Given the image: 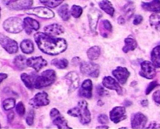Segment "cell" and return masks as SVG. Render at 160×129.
<instances>
[{
  "label": "cell",
  "mask_w": 160,
  "mask_h": 129,
  "mask_svg": "<svg viewBox=\"0 0 160 129\" xmlns=\"http://www.w3.org/2000/svg\"><path fill=\"white\" fill-rule=\"evenodd\" d=\"M34 38L38 48L46 54L55 56L67 49V43L64 39L57 38L42 32L35 34Z\"/></svg>",
  "instance_id": "1"
},
{
  "label": "cell",
  "mask_w": 160,
  "mask_h": 129,
  "mask_svg": "<svg viewBox=\"0 0 160 129\" xmlns=\"http://www.w3.org/2000/svg\"><path fill=\"white\" fill-rule=\"evenodd\" d=\"M67 113L70 116L78 117L80 123L83 125H87L91 122V113L85 100L79 101L77 106L68 110Z\"/></svg>",
  "instance_id": "2"
},
{
  "label": "cell",
  "mask_w": 160,
  "mask_h": 129,
  "mask_svg": "<svg viewBox=\"0 0 160 129\" xmlns=\"http://www.w3.org/2000/svg\"><path fill=\"white\" fill-rule=\"evenodd\" d=\"M56 73L51 69L45 70L41 75L36 78L34 83V86L36 89H42L52 84L56 81Z\"/></svg>",
  "instance_id": "3"
},
{
  "label": "cell",
  "mask_w": 160,
  "mask_h": 129,
  "mask_svg": "<svg viewBox=\"0 0 160 129\" xmlns=\"http://www.w3.org/2000/svg\"><path fill=\"white\" fill-rule=\"evenodd\" d=\"M3 26L6 31L11 34H18L24 29L23 21L18 17L9 18L5 20Z\"/></svg>",
  "instance_id": "4"
},
{
  "label": "cell",
  "mask_w": 160,
  "mask_h": 129,
  "mask_svg": "<svg viewBox=\"0 0 160 129\" xmlns=\"http://www.w3.org/2000/svg\"><path fill=\"white\" fill-rule=\"evenodd\" d=\"M80 71L86 76L97 78L100 75V67L98 64L92 62H83L80 64Z\"/></svg>",
  "instance_id": "5"
},
{
  "label": "cell",
  "mask_w": 160,
  "mask_h": 129,
  "mask_svg": "<svg viewBox=\"0 0 160 129\" xmlns=\"http://www.w3.org/2000/svg\"><path fill=\"white\" fill-rule=\"evenodd\" d=\"M2 3L9 9L20 11L30 8L33 0H2Z\"/></svg>",
  "instance_id": "6"
},
{
  "label": "cell",
  "mask_w": 160,
  "mask_h": 129,
  "mask_svg": "<svg viewBox=\"0 0 160 129\" xmlns=\"http://www.w3.org/2000/svg\"><path fill=\"white\" fill-rule=\"evenodd\" d=\"M25 13L44 19H51L55 16V13L50 9L45 7H37L25 9Z\"/></svg>",
  "instance_id": "7"
},
{
  "label": "cell",
  "mask_w": 160,
  "mask_h": 129,
  "mask_svg": "<svg viewBox=\"0 0 160 129\" xmlns=\"http://www.w3.org/2000/svg\"><path fill=\"white\" fill-rule=\"evenodd\" d=\"M141 69L139 74L147 79H153L156 75V68L151 62L145 60L141 64Z\"/></svg>",
  "instance_id": "8"
},
{
  "label": "cell",
  "mask_w": 160,
  "mask_h": 129,
  "mask_svg": "<svg viewBox=\"0 0 160 129\" xmlns=\"http://www.w3.org/2000/svg\"><path fill=\"white\" fill-rule=\"evenodd\" d=\"M0 45L9 54H15L18 51L17 43L1 33H0Z\"/></svg>",
  "instance_id": "9"
},
{
  "label": "cell",
  "mask_w": 160,
  "mask_h": 129,
  "mask_svg": "<svg viewBox=\"0 0 160 129\" xmlns=\"http://www.w3.org/2000/svg\"><path fill=\"white\" fill-rule=\"evenodd\" d=\"M148 121V117L141 112H137L131 115V122L132 129H143Z\"/></svg>",
  "instance_id": "10"
},
{
  "label": "cell",
  "mask_w": 160,
  "mask_h": 129,
  "mask_svg": "<svg viewBox=\"0 0 160 129\" xmlns=\"http://www.w3.org/2000/svg\"><path fill=\"white\" fill-rule=\"evenodd\" d=\"M126 110L124 106H116L110 112V119L113 123L117 124L127 118Z\"/></svg>",
  "instance_id": "11"
},
{
  "label": "cell",
  "mask_w": 160,
  "mask_h": 129,
  "mask_svg": "<svg viewBox=\"0 0 160 129\" xmlns=\"http://www.w3.org/2000/svg\"><path fill=\"white\" fill-rule=\"evenodd\" d=\"M48 94L45 92H38L29 100V104L34 108L47 106L50 103Z\"/></svg>",
  "instance_id": "12"
},
{
  "label": "cell",
  "mask_w": 160,
  "mask_h": 129,
  "mask_svg": "<svg viewBox=\"0 0 160 129\" xmlns=\"http://www.w3.org/2000/svg\"><path fill=\"white\" fill-rule=\"evenodd\" d=\"M102 84L103 86L107 89L116 91L118 95H121L123 94V91L122 87L112 77L110 76L104 77L102 79Z\"/></svg>",
  "instance_id": "13"
},
{
  "label": "cell",
  "mask_w": 160,
  "mask_h": 129,
  "mask_svg": "<svg viewBox=\"0 0 160 129\" xmlns=\"http://www.w3.org/2000/svg\"><path fill=\"white\" fill-rule=\"evenodd\" d=\"M112 75L121 85H124L130 76V72L125 67L118 66L112 71Z\"/></svg>",
  "instance_id": "14"
},
{
  "label": "cell",
  "mask_w": 160,
  "mask_h": 129,
  "mask_svg": "<svg viewBox=\"0 0 160 129\" xmlns=\"http://www.w3.org/2000/svg\"><path fill=\"white\" fill-rule=\"evenodd\" d=\"M47 64V61L41 56L31 57L27 59V66L33 68L37 72H38Z\"/></svg>",
  "instance_id": "15"
},
{
  "label": "cell",
  "mask_w": 160,
  "mask_h": 129,
  "mask_svg": "<svg viewBox=\"0 0 160 129\" xmlns=\"http://www.w3.org/2000/svg\"><path fill=\"white\" fill-rule=\"evenodd\" d=\"M92 81L90 79H86L82 84L78 91V95L81 97L91 99L92 97Z\"/></svg>",
  "instance_id": "16"
},
{
  "label": "cell",
  "mask_w": 160,
  "mask_h": 129,
  "mask_svg": "<svg viewBox=\"0 0 160 129\" xmlns=\"http://www.w3.org/2000/svg\"><path fill=\"white\" fill-rule=\"evenodd\" d=\"M64 78L68 81L69 85V92L70 93L75 91L79 86V75L75 71H71L66 75Z\"/></svg>",
  "instance_id": "17"
},
{
  "label": "cell",
  "mask_w": 160,
  "mask_h": 129,
  "mask_svg": "<svg viewBox=\"0 0 160 129\" xmlns=\"http://www.w3.org/2000/svg\"><path fill=\"white\" fill-rule=\"evenodd\" d=\"M24 29L28 35H30L33 30L38 31L40 28V24L37 20L32 18L26 17L23 20Z\"/></svg>",
  "instance_id": "18"
},
{
  "label": "cell",
  "mask_w": 160,
  "mask_h": 129,
  "mask_svg": "<svg viewBox=\"0 0 160 129\" xmlns=\"http://www.w3.org/2000/svg\"><path fill=\"white\" fill-rule=\"evenodd\" d=\"M101 16V13L97 9H92L89 12L88 14L89 26L90 29L92 33L96 32L98 20Z\"/></svg>",
  "instance_id": "19"
},
{
  "label": "cell",
  "mask_w": 160,
  "mask_h": 129,
  "mask_svg": "<svg viewBox=\"0 0 160 129\" xmlns=\"http://www.w3.org/2000/svg\"><path fill=\"white\" fill-rule=\"evenodd\" d=\"M45 34L51 36H59L64 33V28L61 25L54 23L48 25L44 27Z\"/></svg>",
  "instance_id": "20"
},
{
  "label": "cell",
  "mask_w": 160,
  "mask_h": 129,
  "mask_svg": "<svg viewBox=\"0 0 160 129\" xmlns=\"http://www.w3.org/2000/svg\"><path fill=\"white\" fill-rule=\"evenodd\" d=\"M142 7L144 10L158 13L160 11V1L153 0L150 2H142Z\"/></svg>",
  "instance_id": "21"
},
{
  "label": "cell",
  "mask_w": 160,
  "mask_h": 129,
  "mask_svg": "<svg viewBox=\"0 0 160 129\" xmlns=\"http://www.w3.org/2000/svg\"><path fill=\"white\" fill-rule=\"evenodd\" d=\"M124 46L122 48L123 53L127 54L129 51H133L138 47V44L134 39L128 37L124 39Z\"/></svg>",
  "instance_id": "22"
},
{
  "label": "cell",
  "mask_w": 160,
  "mask_h": 129,
  "mask_svg": "<svg viewBox=\"0 0 160 129\" xmlns=\"http://www.w3.org/2000/svg\"><path fill=\"white\" fill-rule=\"evenodd\" d=\"M151 59L152 63L155 68L160 67V46H156L152 49L151 52Z\"/></svg>",
  "instance_id": "23"
},
{
  "label": "cell",
  "mask_w": 160,
  "mask_h": 129,
  "mask_svg": "<svg viewBox=\"0 0 160 129\" xmlns=\"http://www.w3.org/2000/svg\"><path fill=\"white\" fill-rule=\"evenodd\" d=\"M21 50L25 54H30L33 52L34 46L33 43L29 39H24L20 44Z\"/></svg>",
  "instance_id": "24"
},
{
  "label": "cell",
  "mask_w": 160,
  "mask_h": 129,
  "mask_svg": "<svg viewBox=\"0 0 160 129\" xmlns=\"http://www.w3.org/2000/svg\"><path fill=\"white\" fill-rule=\"evenodd\" d=\"M99 5L102 10L110 16H113L114 13V8L109 0H102L99 2Z\"/></svg>",
  "instance_id": "25"
},
{
  "label": "cell",
  "mask_w": 160,
  "mask_h": 129,
  "mask_svg": "<svg viewBox=\"0 0 160 129\" xmlns=\"http://www.w3.org/2000/svg\"><path fill=\"white\" fill-rule=\"evenodd\" d=\"M57 12L59 16L64 21H67L70 18V12L68 4H63L58 8Z\"/></svg>",
  "instance_id": "26"
},
{
  "label": "cell",
  "mask_w": 160,
  "mask_h": 129,
  "mask_svg": "<svg viewBox=\"0 0 160 129\" xmlns=\"http://www.w3.org/2000/svg\"><path fill=\"white\" fill-rule=\"evenodd\" d=\"M87 54L88 58L90 60H97L100 57L101 54V49L98 46H93L88 49Z\"/></svg>",
  "instance_id": "27"
},
{
  "label": "cell",
  "mask_w": 160,
  "mask_h": 129,
  "mask_svg": "<svg viewBox=\"0 0 160 129\" xmlns=\"http://www.w3.org/2000/svg\"><path fill=\"white\" fill-rule=\"evenodd\" d=\"M14 64L15 67L19 70H24L27 66V59L23 55H18L14 59Z\"/></svg>",
  "instance_id": "28"
},
{
  "label": "cell",
  "mask_w": 160,
  "mask_h": 129,
  "mask_svg": "<svg viewBox=\"0 0 160 129\" xmlns=\"http://www.w3.org/2000/svg\"><path fill=\"white\" fill-rule=\"evenodd\" d=\"M53 121V124L57 126L58 129H72L68 125V122L60 114L55 117Z\"/></svg>",
  "instance_id": "29"
},
{
  "label": "cell",
  "mask_w": 160,
  "mask_h": 129,
  "mask_svg": "<svg viewBox=\"0 0 160 129\" xmlns=\"http://www.w3.org/2000/svg\"><path fill=\"white\" fill-rule=\"evenodd\" d=\"M51 64L58 69H64L68 67L69 62L65 58H56L52 60Z\"/></svg>",
  "instance_id": "30"
},
{
  "label": "cell",
  "mask_w": 160,
  "mask_h": 129,
  "mask_svg": "<svg viewBox=\"0 0 160 129\" xmlns=\"http://www.w3.org/2000/svg\"><path fill=\"white\" fill-rule=\"evenodd\" d=\"M160 16L158 14H153L150 16V25L157 31H159L160 30Z\"/></svg>",
  "instance_id": "31"
},
{
  "label": "cell",
  "mask_w": 160,
  "mask_h": 129,
  "mask_svg": "<svg viewBox=\"0 0 160 129\" xmlns=\"http://www.w3.org/2000/svg\"><path fill=\"white\" fill-rule=\"evenodd\" d=\"M65 0H39L40 2L50 8H55L60 5Z\"/></svg>",
  "instance_id": "32"
},
{
  "label": "cell",
  "mask_w": 160,
  "mask_h": 129,
  "mask_svg": "<svg viewBox=\"0 0 160 129\" xmlns=\"http://www.w3.org/2000/svg\"><path fill=\"white\" fill-rule=\"evenodd\" d=\"M21 78L23 83L28 89H31L33 88V82L31 77L29 75L25 73H23L21 75Z\"/></svg>",
  "instance_id": "33"
},
{
  "label": "cell",
  "mask_w": 160,
  "mask_h": 129,
  "mask_svg": "<svg viewBox=\"0 0 160 129\" xmlns=\"http://www.w3.org/2000/svg\"><path fill=\"white\" fill-rule=\"evenodd\" d=\"M16 101L13 98H8L4 100L3 102V106L6 111H8L15 107Z\"/></svg>",
  "instance_id": "34"
},
{
  "label": "cell",
  "mask_w": 160,
  "mask_h": 129,
  "mask_svg": "<svg viewBox=\"0 0 160 129\" xmlns=\"http://www.w3.org/2000/svg\"><path fill=\"white\" fill-rule=\"evenodd\" d=\"M82 13V9L79 5H73L72 7L70 14L75 18H79Z\"/></svg>",
  "instance_id": "35"
},
{
  "label": "cell",
  "mask_w": 160,
  "mask_h": 129,
  "mask_svg": "<svg viewBox=\"0 0 160 129\" xmlns=\"http://www.w3.org/2000/svg\"><path fill=\"white\" fill-rule=\"evenodd\" d=\"M134 10V6H133V3H128L124 7V13L126 15V16H128L129 18H130V17L133 15Z\"/></svg>",
  "instance_id": "36"
},
{
  "label": "cell",
  "mask_w": 160,
  "mask_h": 129,
  "mask_svg": "<svg viewBox=\"0 0 160 129\" xmlns=\"http://www.w3.org/2000/svg\"><path fill=\"white\" fill-rule=\"evenodd\" d=\"M101 23H102V25H101L102 26L101 28H102V30L100 33H102L105 30L106 31V33L108 34V32L109 33L112 32V26L109 21L107 20H104L101 21Z\"/></svg>",
  "instance_id": "37"
},
{
  "label": "cell",
  "mask_w": 160,
  "mask_h": 129,
  "mask_svg": "<svg viewBox=\"0 0 160 129\" xmlns=\"http://www.w3.org/2000/svg\"><path fill=\"white\" fill-rule=\"evenodd\" d=\"M159 85L158 82L157 80H153L148 85L146 89L145 92L146 95H148L152 92V91L157 87Z\"/></svg>",
  "instance_id": "38"
},
{
  "label": "cell",
  "mask_w": 160,
  "mask_h": 129,
  "mask_svg": "<svg viewBox=\"0 0 160 129\" xmlns=\"http://www.w3.org/2000/svg\"><path fill=\"white\" fill-rule=\"evenodd\" d=\"M16 111L18 114L20 116H23L25 114V106L22 102H19L16 105Z\"/></svg>",
  "instance_id": "39"
},
{
  "label": "cell",
  "mask_w": 160,
  "mask_h": 129,
  "mask_svg": "<svg viewBox=\"0 0 160 129\" xmlns=\"http://www.w3.org/2000/svg\"><path fill=\"white\" fill-rule=\"evenodd\" d=\"M98 122L101 124H108L109 123V118L107 115L101 114L98 117Z\"/></svg>",
  "instance_id": "40"
},
{
  "label": "cell",
  "mask_w": 160,
  "mask_h": 129,
  "mask_svg": "<svg viewBox=\"0 0 160 129\" xmlns=\"http://www.w3.org/2000/svg\"><path fill=\"white\" fill-rule=\"evenodd\" d=\"M34 112L32 110L29 111L28 114L26 118V122L28 125L32 126L34 122Z\"/></svg>",
  "instance_id": "41"
},
{
  "label": "cell",
  "mask_w": 160,
  "mask_h": 129,
  "mask_svg": "<svg viewBox=\"0 0 160 129\" xmlns=\"http://www.w3.org/2000/svg\"><path fill=\"white\" fill-rule=\"evenodd\" d=\"M96 90L97 95L99 96L102 97L107 95V91H106L104 88L100 85H98L96 87Z\"/></svg>",
  "instance_id": "42"
},
{
  "label": "cell",
  "mask_w": 160,
  "mask_h": 129,
  "mask_svg": "<svg viewBox=\"0 0 160 129\" xmlns=\"http://www.w3.org/2000/svg\"><path fill=\"white\" fill-rule=\"evenodd\" d=\"M152 99L155 103L160 105V90H158L153 93V95H152Z\"/></svg>",
  "instance_id": "43"
},
{
  "label": "cell",
  "mask_w": 160,
  "mask_h": 129,
  "mask_svg": "<svg viewBox=\"0 0 160 129\" xmlns=\"http://www.w3.org/2000/svg\"><path fill=\"white\" fill-rule=\"evenodd\" d=\"M143 17L141 15H136L135 17H134V19L133 20V25H139V24H141L143 21Z\"/></svg>",
  "instance_id": "44"
},
{
  "label": "cell",
  "mask_w": 160,
  "mask_h": 129,
  "mask_svg": "<svg viewBox=\"0 0 160 129\" xmlns=\"http://www.w3.org/2000/svg\"><path fill=\"white\" fill-rule=\"evenodd\" d=\"M60 114V113L59 112V111L56 108H53V109L51 110L50 116L51 118H55V117Z\"/></svg>",
  "instance_id": "45"
},
{
  "label": "cell",
  "mask_w": 160,
  "mask_h": 129,
  "mask_svg": "<svg viewBox=\"0 0 160 129\" xmlns=\"http://www.w3.org/2000/svg\"><path fill=\"white\" fill-rule=\"evenodd\" d=\"M147 129H159L160 124L157 122L153 121L150 123Z\"/></svg>",
  "instance_id": "46"
},
{
  "label": "cell",
  "mask_w": 160,
  "mask_h": 129,
  "mask_svg": "<svg viewBox=\"0 0 160 129\" xmlns=\"http://www.w3.org/2000/svg\"><path fill=\"white\" fill-rule=\"evenodd\" d=\"M80 59L79 57H75L72 60V63L73 65H78L80 63Z\"/></svg>",
  "instance_id": "47"
},
{
  "label": "cell",
  "mask_w": 160,
  "mask_h": 129,
  "mask_svg": "<svg viewBox=\"0 0 160 129\" xmlns=\"http://www.w3.org/2000/svg\"><path fill=\"white\" fill-rule=\"evenodd\" d=\"M14 118V112L12 111L8 113V122H11L13 121Z\"/></svg>",
  "instance_id": "48"
},
{
  "label": "cell",
  "mask_w": 160,
  "mask_h": 129,
  "mask_svg": "<svg viewBox=\"0 0 160 129\" xmlns=\"http://www.w3.org/2000/svg\"><path fill=\"white\" fill-rule=\"evenodd\" d=\"M123 105L125 107H129L130 106L133 104V102H131L130 100H125L124 101H123Z\"/></svg>",
  "instance_id": "49"
},
{
  "label": "cell",
  "mask_w": 160,
  "mask_h": 129,
  "mask_svg": "<svg viewBox=\"0 0 160 129\" xmlns=\"http://www.w3.org/2000/svg\"><path fill=\"white\" fill-rule=\"evenodd\" d=\"M141 105L143 107H147L148 106L149 104V102L148 101V100H142L141 102Z\"/></svg>",
  "instance_id": "50"
},
{
  "label": "cell",
  "mask_w": 160,
  "mask_h": 129,
  "mask_svg": "<svg viewBox=\"0 0 160 129\" xmlns=\"http://www.w3.org/2000/svg\"><path fill=\"white\" fill-rule=\"evenodd\" d=\"M8 75L6 74L2 73H0V84L2 83V81L4 79H6L7 78Z\"/></svg>",
  "instance_id": "51"
},
{
  "label": "cell",
  "mask_w": 160,
  "mask_h": 129,
  "mask_svg": "<svg viewBox=\"0 0 160 129\" xmlns=\"http://www.w3.org/2000/svg\"><path fill=\"white\" fill-rule=\"evenodd\" d=\"M125 23V20L122 16H120L118 18V23L120 25H123Z\"/></svg>",
  "instance_id": "52"
},
{
  "label": "cell",
  "mask_w": 160,
  "mask_h": 129,
  "mask_svg": "<svg viewBox=\"0 0 160 129\" xmlns=\"http://www.w3.org/2000/svg\"><path fill=\"white\" fill-rule=\"evenodd\" d=\"M109 127H108V126H97V127H96V129H108L109 128Z\"/></svg>",
  "instance_id": "53"
},
{
  "label": "cell",
  "mask_w": 160,
  "mask_h": 129,
  "mask_svg": "<svg viewBox=\"0 0 160 129\" xmlns=\"http://www.w3.org/2000/svg\"><path fill=\"white\" fill-rule=\"evenodd\" d=\"M104 102H102V100H98V106H102L104 105Z\"/></svg>",
  "instance_id": "54"
},
{
  "label": "cell",
  "mask_w": 160,
  "mask_h": 129,
  "mask_svg": "<svg viewBox=\"0 0 160 129\" xmlns=\"http://www.w3.org/2000/svg\"><path fill=\"white\" fill-rule=\"evenodd\" d=\"M1 7H0V17H1Z\"/></svg>",
  "instance_id": "55"
},
{
  "label": "cell",
  "mask_w": 160,
  "mask_h": 129,
  "mask_svg": "<svg viewBox=\"0 0 160 129\" xmlns=\"http://www.w3.org/2000/svg\"><path fill=\"white\" fill-rule=\"evenodd\" d=\"M0 128H1V124H0Z\"/></svg>",
  "instance_id": "56"
}]
</instances>
